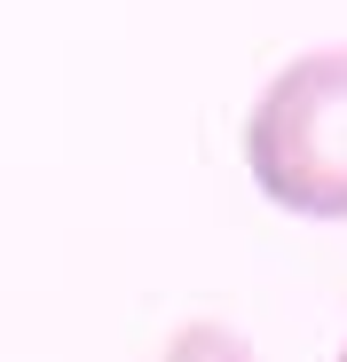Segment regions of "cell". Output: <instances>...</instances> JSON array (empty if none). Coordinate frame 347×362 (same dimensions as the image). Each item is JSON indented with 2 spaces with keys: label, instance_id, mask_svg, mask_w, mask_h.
Instances as JSON below:
<instances>
[{
  "label": "cell",
  "instance_id": "obj_3",
  "mask_svg": "<svg viewBox=\"0 0 347 362\" xmlns=\"http://www.w3.org/2000/svg\"><path fill=\"white\" fill-rule=\"evenodd\" d=\"M339 362H347V346H339Z\"/></svg>",
  "mask_w": 347,
  "mask_h": 362
},
{
  "label": "cell",
  "instance_id": "obj_2",
  "mask_svg": "<svg viewBox=\"0 0 347 362\" xmlns=\"http://www.w3.org/2000/svg\"><path fill=\"white\" fill-rule=\"evenodd\" d=\"M150 362H253V339L237 331V323H213V315H198V323H182Z\"/></svg>",
  "mask_w": 347,
  "mask_h": 362
},
{
  "label": "cell",
  "instance_id": "obj_1",
  "mask_svg": "<svg viewBox=\"0 0 347 362\" xmlns=\"http://www.w3.org/2000/svg\"><path fill=\"white\" fill-rule=\"evenodd\" d=\"M253 189L300 221H347V47L292 55L245 110Z\"/></svg>",
  "mask_w": 347,
  "mask_h": 362
}]
</instances>
